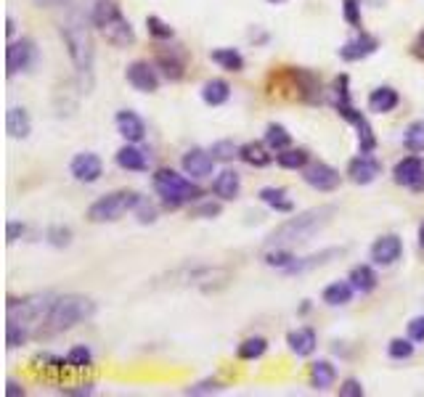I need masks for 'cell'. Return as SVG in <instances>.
Returning <instances> with one entry per match:
<instances>
[{
	"label": "cell",
	"mask_w": 424,
	"mask_h": 397,
	"mask_svg": "<svg viewBox=\"0 0 424 397\" xmlns=\"http://www.w3.org/2000/svg\"><path fill=\"white\" fill-rule=\"evenodd\" d=\"M337 215V206L332 204H324V206H313V209H308L303 215H297V218H289L287 222H281L271 236H268V241H265V249H273V247H297V244H305V241H310L318 231H324L332 218Z\"/></svg>",
	"instance_id": "6da1fadb"
},
{
	"label": "cell",
	"mask_w": 424,
	"mask_h": 397,
	"mask_svg": "<svg viewBox=\"0 0 424 397\" xmlns=\"http://www.w3.org/2000/svg\"><path fill=\"white\" fill-rule=\"evenodd\" d=\"M53 308L51 297H24L8 302V326H6V342L8 347H19L35 334V326L48 321V312Z\"/></svg>",
	"instance_id": "7a4b0ae2"
},
{
	"label": "cell",
	"mask_w": 424,
	"mask_h": 397,
	"mask_svg": "<svg viewBox=\"0 0 424 397\" xmlns=\"http://www.w3.org/2000/svg\"><path fill=\"white\" fill-rule=\"evenodd\" d=\"M59 30H61L64 43H67V51H69V59H72L77 74H80V80H82V85L91 88L93 56H96V51H93L91 27H88V21H85V16L72 11V14L61 21Z\"/></svg>",
	"instance_id": "3957f363"
},
{
	"label": "cell",
	"mask_w": 424,
	"mask_h": 397,
	"mask_svg": "<svg viewBox=\"0 0 424 397\" xmlns=\"http://www.w3.org/2000/svg\"><path fill=\"white\" fill-rule=\"evenodd\" d=\"M93 27L104 35L106 43H112L114 48H127L136 43V32L133 24L122 16L120 6L114 0H96L91 11Z\"/></svg>",
	"instance_id": "277c9868"
},
{
	"label": "cell",
	"mask_w": 424,
	"mask_h": 397,
	"mask_svg": "<svg viewBox=\"0 0 424 397\" xmlns=\"http://www.w3.org/2000/svg\"><path fill=\"white\" fill-rule=\"evenodd\" d=\"M154 191L162 199V204L167 209H178L183 204H191L202 196V188L197 183H191L188 177H183L181 173L170 170V167H159L154 173Z\"/></svg>",
	"instance_id": "5b68a950"
},
{
	"label": "cell",
	"mask_w": 424,
	"mask_h": 397,
	"mask_svg": "<svg viewBox=\"0 0 424 397\" xmlns=\"http://www.w3.org/2000/svg\"><path fill=\"white\" fill-rule=\"evenodd\" d=\"M93 312H96V305L93 299L82 294H64L53 299V308L48 312L46 326L51 331H69L75 328L77 324L88 321Z\"/></svg>",
	"instance_id": "8992f818"
},
{
	"label": "cell",
	"mask_w": 424,
	"mask_h": 397,
	"mask_svg": "<svg viewBox=\"0 0 424 397\" xmlns=\"http://www.w3.org/2000/svg\"><path fill=\"white\" fill-rule=\"evenodd\" d=\"M141 202V193L136 191H114L101 196L98 202H93L88 206V220L91 222H114L120 220L125 212L136 209V204Z\"/></svg>",
	"instance_id": "52a82bcc"
},
{
	"label": "cell",
	"mask_w": 424,
	"mask_h": 397,
	"mask_svg": "<svg viewBox=\"0 0 424 397\" xmlns=\"http://www.w3.org/2000/svg\"><path fill=\"white\" fill-rule=\"evenodd\" d=\"M37 61V45L32 37H21V40H11L6 48V74L16 77L19 72H27L32 64Z\"/></svg>",
	"instance_id": "ba28073f"
},
{
	"label": "cell",
	"mask_w": 424,
	"mask_h": 397,
	"mask_svg": "<svg viewBox=\"0 0 424 397\" xmlns=\"http://www.w3.org/2000/svg\"><path fill=\"white\" fill-rule=\"evenodd\" d=\"M393 177L398 186L409 188L414 193H422L424 191V162L419 157H406L400 162L395 164L393 170Z\"/></svg>",
	"instance_id": "9c48e42d"
},
{
	"label": "cell",
	"mask_w": 424,
	"mask_h": 397,
	"mask_svg": "<svg viewBox=\"0 0 424 397\" xmlns=\"http://www.w3.org/2000/svg\"><path fill=\"white\" fill-rule=\"evenodd\" d=\"M303 180L316 191H334L339 186V173L326 162H308L303 167Z\"/></svg>",
	"instance_id": "30bf717a"
},
{
	"label": "cell",
	"mask_w": 424,
	"mask_h": 397,
	"mask_svg": "<svg viewBox=\"0 0 424 397\" xmlns=\"http://www.w3.org/2000/svg\"><path fill=\"white\" fill-rule=\"evenodd\" d=\"M348 175L353 183H358V186H369V183H374L379 175H382V164H379L377 157H371V154H358L353 162L348 164Z\"/></svg>",
	"instance_id": "8fae6325"
},
{
	"label": "cell",
	"mask_w": 424,
	"mask_h": 397,
	"mask_svg": "<svg viewBox=\"0 0 424 397\" xmlns=\"http://www.w3.org/2000/svg\"><path fill=\"white\" fill-rule=\"evenodd\" d=\"M400 254H403V241L395 233L379 236L377 241L371 244V260H374V265H382V267L395 265L400 260Z\"/></svg>",
	"instance_id": "7c38bea8"
},
{
	"label": "cell",
	"mask_w": 424,
	"mask_h": 397,
	"mask_svg": "<svg viewBox=\"0 0 424 397\" xmlns=\"http://www.w3.org/2000/svg\"><path fill=\"white\" fill-rule=\"evenodd\" d=\"M127 82L138 90V93H154V90L159 88V77L154 72V67L149 61H133V64H127Z\"/></svg>",
	"instance_id": "4fadbf2b"
},
{
	"label": "cell",
	"mask_w": 424,
	"mask_h": 397,
	"mask_svg": "<svg viewBox=\"0 0 424 397\" xmlns=\"http://www.w3.org/2000/svg\"><path fill=\"white\" fill-rule=\"evenodd\" d=\"M181 167L186 175L197 177V180L199 177H210L212 170H215V157H212L210 151H204V148H188L183 154Z\"/></svg>",
	"instance_id": "5bb4252c"
},
{
	"label": "cell",
	"mask_w": 424,
	"mask_h": 397,
	"mask_svg": "<svg viewBox=\"0 0 424 397\" xmlns=\"http://www.w3.org/2000/svg\"><path fill=\"white\" fill-rule=\"evenodd\" d=\"M348 74H339L337 80H334V109L339 112V117H345L350 122V125H358L361 119H364V114L353 106V101H350V88H348Z\"/></svg>",
	"instance_id": "9a60e30c"
},
{
	"label": "cell",
	"mask_w": 424,
	"mask_h": 397,
	"mask_svg": "<svg viewBox=\"0 0 424 397\" xmlns=\"http://www.w3.org/2000/svg\"><path fill=\"white\" fill-rule=\"evenodd\" d=\"M69 170H72L75 180H80V183H96L98 177L104 175V162L93 151H82V154H77L75 159H72Z\"/></svg>",
	"instance_id": "2e32d148"
},
{
	"label": "cell",
	"mask_w": 424,
	"mask_h": 397,
	"mask_svg": "<svg viewBox=\"0 0 424 397\" xmlns=\"http://www.w3.org/2000/svg\"><path fill=\"white\" fill-rule=\"evenodd\" d=\"M377 48H379V40H377V37L361 30V35H355L353 40H348V43L339 48V59H345V61H361V59H366V56H371V53H374Z\"/></svg>",
	"instance_id": "e0dca14e"
},
{
	"label": "cell",
	"mask_w": 424,
	"mask_h": 397,
	"mask_svg": "<svg viewBox=\"0 0 424 397\" xmlns=\"http://www.w3.org/2000/svg\"><path fill=\"white\" fill-rule=\"evenodd\" d=\"M117 130H120V135L127 143H141L143 135H146V125H143V119L138 117L136 112L122 109V112H117Z\"/></svg>",
	"instance_id": "ac0fdd59"
},
{
	"label": "cell",
	"mask_w": 424,
	"mask_h": 397,
	"mask_svg": "<svg viewBox=\"0 0 424 397\" xmlns=\"http://www.w3.org/2000/svg\"><path fill=\"white\" fill-rule=\"evenodd\" d=\"M212 191L218 199H223V202H233L239 191H242V177L236 170H223L220 175L215 177V183H212Z\"/></svg>",
	"instance_id": "d6986e66"
},
{
	"label": "cell",
	"mask_w": 424,
	"mask_h": 397,
	"mask_svg": "<svg viewBox=\"0 0 424 397\" xmlns=\"http://www.w3.org/2000/svg\"><path fill=\"white\" fill-rule=\"evenodd\" d=\"M287 344L297 358H308V355H313V350H316V344H318L316 331H313L310 326H303V328H297V331H289Z\"/></svg>",
	"instance_id": "ffe728a7"
},
{
	"label": "cell",
	"mask_w": 424,
	"mask_h": 397,
	"mask_svg": "<svg viewBox=\"0 0 424 397\" xmlns=\"http://www.w3.org/2000/svg\"><path fill=\"white\" fill-rule=\"evenodd\" d=\"M117 164H120L122 170H127V173H143V170H149V159H146V154L141 151L138 146L133 143H127V146H122L117 151Z\"/></svg>",
	"instance_id": "44dd1931"
},
{
	"label": "cell",
	"mask_w": 424,
	"mask_h": 397,
	"mask_svg": "<svg viewBox=\"0 0 424 397\" xmlns=\"http://www.w3.org/2000/svg\"><path fill=\"white\" fill-rule=\"evenodd\" d=\"M398 103H400V96L390 85H382V88L371 90V96H369V109L374 114H387V112H393Z\"/></svg>",
	"instance_id": "7402d4cb"
},
{
	"label": "cell",
	"mask_w": 424,
	"mask_h": 397,
	"mask_svg": "<svg viewBox=\"0 0 424 397\" xmlns=\"http://www.w3.org/2000/svg\"><path fill=\"white\" fill-rule=\"evenodd\" d=\"M6 130H8L11 138H27L32 132V119L27 114V109H21V106L8 109V114H6Z\"/></svg>",
	"instance_id": "603a6c76"
},
{
	"label": "cell",
	"mask_w": 424,
	"mask_h": 397,
	"mask_svg": "<svg viewBox=\"0 0 424 397\" xmlns=\"http://www.w3.org/2000/svg\"><path fill=\"white\" fill-rule=\"evenodd\" d=\"M242 157L249 167H268L273 162V148H268V143H258V141H249L242 146Z\"/></svg>",
	"instance_id": "cb8c5ba5"
},
{
	"label": "cell",
	"mask_w": 424,
	"mask_h": 397,
	"mask_svg": "<svg viewBox=\"0 0 424 397\" xmlns=\"http://www.w3.org/2000/svg\"><path fill=\"white\" fill-rule=\"evenodd\" d=\"M231 98V85H228L226 80H207L204 85H202V101L207 103V106H223V103Z\"/></svg>",
	"instance_id": "d4e9b609"
},
{
	"label": "cell",
	"mask_w": 424,
	"mask_h": 397,
	"mask_svg": "<svg viewBox=\"0 0 424 397\" xmlns=\"http://www.w3.org/2000/svg\"><path fill=\"white\" fill-rule=\"evenodd\" d=\"M350 283H353V289L355 292H361V294H369V292H374L377 289V273H374V267L371 265H355L353 270H350Z\"/></svg>",
	"instance_id": "484cf974"
},
{
	"label": "cell",
	"mask_w": 424,
	"mask_h": 397,
	"mask_svg": "<svg viewBox=\"0 0 424 397\" xmlns=\"http://www.w3.org/2000/svg\"><path fill=\"white\" fill-rule=\"evenodd\" d=\"M337 379V371L329 360H316L313 366H310V387L318 389V392H324V389H329Z\"/></svg>",
	"instance_id": "4316f807"
},
{
	"label": "cell",
	"mask_w": 424,
	"mask_h": 397,
	"mask_svg": "<svg viewBox=\"0 0 424 397\" xmlns=\"http://www.w3.org/2000/svg\"><path fill=\"white\" fill-rule=\"evenodd\" d=\"M353 283L350 281H334L329 283L326 289H324V302L326 305H332V308H339V305H348L350 299H353Z\"/></svg>",
	"instance_id": "83f0119b"
},
{
	"label": "cell",
	"mask_w": 424,
	"mask_h": 397,
	"mask_svg": "<svg viewBox=\"0 0 424 397\" xmlns=\"http://www.w3.org/2000/svg\"><path fill=\"white\" fill-rule=\"evenodd\" d=\"M260 202L268 204L271 209H276V212H292L294 209V202L287 196V191L284 188H273V186L260 188Z\"/></svg>",
	"instance_id": "f1b7e54d"
},
{
	"label": "cell",
	"mask_w": 424,
	"mask_h": 397,
	"mask_svg": "<svg viewBox=\"0 0 424 397\" xmlns=\"http://www.w3.org/2000/svg\"><path fill=\"white\" fill-rule=\"evenodd\" d=\"M210 59L218 67H223L226 72H242L244 69V56L233 48H215V51H210Z\"/></svg>",
	"instance_id": "f546056e"
},
{
	"label": "cell",
	"mask_w": 424,
	"mask_h": 397,
	"mask_svg": "<svg viewBox=\"0 0 424 397\" xmlns=\"http://www.w3.org/2000/svg\"><path fill=\"white\" fill-rule=\"evenodd\" d=\"M308 159H310V157H308V151H305V148H284V151H279V154H276V162L281 164V167H284V170H303L305 164H308Z\"/></svg>",
	"instance_id": "4dcf8cb0"
},
{
	"label": "cell",
	"mask_w": 424,
	"mask_h": 397,
	"mask_svg": "<svg viewBox=\"0 0 424 397\" xmlns=\"http://www.w3.org/2000/svg\"><path fill=\"white\" fill-rule=\"evenodd\" d=\"M265 350H268V342L263 337H249L244 339L242 344H239V350H236V358L239 360H258V358H263L265 355Z\"/></svg>",
	"instance_id": "1f68e13d"
},
{
	"label": "cell",
	"mask_w": 424,
	"mask_h": 397,
	"mask_svg": "<svg viewBox=\"0 0 424 397\" xmlns=\"http://www.w3.org/2000/svg\"><path fill=\"white\" fill-rule=\"evenodd\" d=\"M403 143L411 154H424V119L411 122L406 132H403Z\"/></svg>",
	"instance_id": "d6a6232c"
},
{
	"label": "cell",
	"mask_w": 424,
	"mask_h": 397,
	"mask_svg": "<svg viewBox=\"0 0 424 397\" xmlns=\"http://www.w3.org/2000/svg\"><path fill=\"white\" fill-rule=\"evenodd\" d=\"M337 254H342V249H326V252H321V254H313V257H305V260H294V263L287 267V273H305V270H310V267H316V265L329 263V257H337Z\"/></svg>",
	"instance_id": "836d02e7"
},
{
	"label": "cell",
	"mask_w": 424,
	"mask_h": 397,
	"mask_svg": "<svg viewBox=\"0 0 424 397\" xmlns=\"http://www.w3.org/2000/svg\"><path fill=\"white\" fill-rule=\"evenodd\" d=\"M265 143H268V148H273V151L279 154V151H284V148L292 146V135L287 132L284 125H268V130H265Z\"/></svg>",
	"instance_id": "e575fe53"
},
{
	"label": "cell",
	"mask_w": 424,
	"mask_h": 397,
	"mask_svg": "<svg viewBox=\"0 0 424 397\" xmlns=\"http://www.w3.org/2000/svg\"><path fill=\"white\" fill-rule=\"evenodd\" d=\"M263 260H265V265H271V267L287 270L289 265L294 263V254H292V249H287V247H273V249H265Z\"/></svg>",
	"instance_id": "d590c367"
},
{
	"label": "cell",
	"mask_w": 424,
	"mask_h": 397,
	"mask_svg": "<svg viewBox=\"0 0 424 397\" xmlns=\"http://www.w3.org/2000/svg\"><path fill=\"white\" fill-rule=\"evenodd\" d=\"M210 154L215 157V162H231V159H236L242 154V146H236L233 141H215Z\"/></svg>",
	"instance_id": "8d00e7d4"
},
{
	"label": "cell",
	"mask_w": 424,
	"mask_h": 397,
	"mask_svg": "<svg viewBox=\"0 0 424 397\" xmlns=\"http://www.w3.org/2000/svg\"><path fill=\"white\" fill-rule=\"evenodd\" d=\"M91 363H93V353L91 347H85V344H77V347H72L67 353V366L69 368H88Z\"/></svg>",
	"instance_id": "74e56055"
},
{
	"label": "cell",
	"mask_w": 424,
	"mask_h": 397,
	"mask_svg": "<svg viewBox=\"0 0 424 397\" xmlns=\"http://www.w3.org/2000/svg\"><path fill=\"white\" fill-rule=\"evenodd\" d=\"M355 127H358V146H361V151H364V154H371V151L377 148V135H374V130H371L369 119L364 117Z\"/></svg>",
	"instance_id": "f35d334b"
},
{
	"label": "cell",
	"mask_w": 424,
	"mask_h": 397,
	"mask_svg": "<svg viewBox=\"0 0 424 397\" xmlns=\"http://www.w3.org/2000/svg\"><path fill=\"white\" fill-rule=\"evenodd\" d=\"M157 64H159V69L165 72L167 80H181L183 77V61H178L175 56H165V53H159L157 56Z\"/></svg>",
	"instance_id": "ab89813d"
},
{
	"label": "cell",
	"mask_w": 424,
	"mask_h": 397,
	"mask_svg": "<svg viewBox=\"0 0 424 397\" xmlns=\"http://www.w3.org/2000/svg\"><path fill=\"white\" fill-rule=\"evenodd\" d=\"M146 30H149V35L152 37H157V40H170L173 35H175V30L167 24V21H162L159 16H146Z\"/></svg>",
	"instance_id": "60d3db41"
},
{
	"label": "cell",
	"mask_w": 424,
	"mask_h": 397,
	"mask_svg": "<svg viewBox=\"0 0 424 397\" xmlns=\"http://www.w3.org/2000/svg\"><path fill=\"white\" fill-rule=\"evenodd\" d=\"M342 16H345V21H348L350 27H355V30H361V3L358 0H342Z\"/></svg>",
	"instance_id": "b9f144b4"
},
{
	"label": "cell",
	"mask_w": 424,
	"mask_h": 397,
	"mask_svg": "<svg viewBox=\"0 0 424 397\" xmlns=\"http://www.w3.org/2000/svg\"><path fill=\"white\" fill-rule=\"evenodd\" d=\"M414 339H393L390 342V347H387V353H390V358H395V360H406V358H411L414 355V344H411Z\"/></svg>",
	"instance_id": "7bdbcfd3"
},
{
	"label": "cell",
	"mask_w": 424,
	"mask_h": 397,
	"mask_svg": "<svg viewBox=\"0 0 424 397\" xmlns=\"http://www.w3.org/2000/svg\"><path fill=\"white\" fill-rule=\"evenodd\" d=\"M226 387L220 382H212V379H207V382L197 384V387H188L186 389V395H212V392H223Z\"/></svg>",
	"instance_id": "ee69618b"
},
{
	"label": "cell",
	"mask_w": 424,
	"mask_h": 397,
	"mask_svg": "<svg viewBox=\"0 0 424 397\" xmlns=\"http://www.w3.org/2000/svg\"><path fill=\"white\" fill-rule=\"evenodd\" d=\"M136 212H138V220L141 222H154L157 220V209H154L143 196H141V202L136 204Z\"/></svg>",
	"instance_id": "f6af8a7d"
},
{
	"label": "cell",
	"mask_w": 424,
	"mask_h": 397,
	"mask_svg": "<svg viewBox=\"0 0 424 397\" xmlns=\"http://www.w3.org/2000/svg\"><path fill=\"white\" fill-rule=\"evenodd\" d=\"M339 397H364V387L358 379H348L339 387Z\"/></svg>",
	"instance_id": "bcb514c9"
},
{
	"label": "cell",
	"mask_w": 424,
	"mask_h": 397,
	"mask_svg": "<svg viewBox=\"0 0 424 397\" xmlns=\"http://www.w3.org/2000/svg\"><path fill=\"white\" fill-rule=\"evenodd\" d=\"M220 209H223V206L218 204V202H207V204H202L194 209V218H218Z\"/></svg>",
	"instance_id": "7dc6e473"
},
{
	"label": "cell",
	"mask_w": 424,
	"mask_h": 397,
	"mask_svg": "<svg viewBox=\"0 0 424 397\" xmlns=\"http://www.w3.org/2000/svg\"><path fill=\"white\" fill-rule=\"evenodd\" d=\"M48 236H51V244H56V247H67V244H69V236H72V231H69V228H53Z\"/></svg>",
	"instance_id": "c3c4849f"
},
{
	"label": "cell",
	"mask_w": 424,
	"mask_h": 397,
	"mask_svg": "<svg viewBox=\"0 0 424 397\" xmlns=\"http://www.w3.org/2000/svg\"><path fill=\"white\" fill-rule=\"evenodd\" d=\"M24 231H27V228H24L21 222L11 220V222H8V228H6V241H8V244H14V241H19V238L24 236Z\"/></svg>",
	"instance_id": "681fc988"
},
{
	"label": "cell",
	"mask_w": 424,
	"mask_h": 397,
	"mask_svg": "<svg viewBox=\"0 0 424 397\" xmlns=\"http://www.w3.org/2000/svg\"><path fill=\"white\" fill-rule=\"evenodd\" d=\"M409 337L414 339V342H424V315L414 318L409 324Z\"/></svg>",
	"instance_id": "f907efd6"
},
{
	"label": "cell",
	"mask_w": 424,
	"mask_h": 397,
	"mask_svg": "<svg viewBox=\"0 0 424 397\" xmlns=\"http://www.w3.org/2000/svg\"><path fill=\"white\" fill-rule=\"evenodd\" d=\"M6 395H8V397H19V395H24V389H21V387L14 382V379H8V384H6Z\"/></svg>",
	"instance_id": "816d5d0a"
},
{
	"label": "cell",
	"mask_w": 424,
	"mask_h": 397,
	"mask_svg": "<svg viewBox=\"0 0 424 397\" xmlns=\"http://www.w3.org/2000/svg\"><path fill=\"white\" fill-rule=\"evenodd\" d=\"M414 53H416L419 59H424V30L419 32V37H416V43H414Z\"/></svg>",
	"instance_id": "f5cc1de1"
},
{
	"label": "cell",
	"mask_w": 424,
	"mask_h": 397,
	"mask_svg": "<svg viewBox=\"0 0 424 397\" xmlns=\"http://www.w3.org/2000/svg\"><path fill=\"white\" fill-rule=\"evenodd\" d=\"M6 24H8V27H6V32H8V37H11V35H14V30H16L14 19H11V16H8V21H6Z\"/></svg>",
	"instance_id": "db71d44e"
},
{
	"label": "cell",
	"mask_w": 424,
	"mask_h": 397,
	"mask_svg": "<svg viewBox=\"0 0 424 397\" xmlns=\"http://www.w3.org/2000/svg\"><path fill=\"white\" fill-rule=\"evenodd\" d=\"M419 244L424 247V222H422V228H419Z\"/></svg>",
	"instance_id": "11a10c76"
},
{
	"label": "cell",
	"mask_w": 424,
	"mask_h": 397,
	"mask_svg": "<svg viewBox=\"0 0 424 397\" xmlns=\"http://www.w3.org/2000/svg\"><path fill=\"white\" fill-rule=\"evenodd\" d=\"M268 3H276V6H279V3H287V0H268Z\"/></svg>",
	"instance_id": "9f6ffc18"
}]
</instances>
